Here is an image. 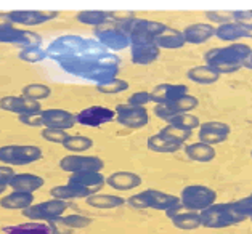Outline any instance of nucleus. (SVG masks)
<instances>
[{"mask_svg": "<svg viewBox=\"0 0 252 234\" xmlns=\"http://www.w3.org/2000/svg\"><path fill=\"white\" fill-rule=\"evenodd\" d=\"M96 90L100 91V93H104V95H118V93H122V91L128 90V82L122 81V79H119V77H116L106 84L96 85Z\"/></svg>", "mask_w": 252, "mask_h": 234, "instance_id": "obj_41", "label": "nucleus"}, {"mask_svg": "<svg viewBox=\"0 0 252 234\" xmlns=\"http://www.w3.org/2000/svg\"><path fill=\"white\" fill-rule=\"evenodd\" d=\"M167 124L170 125H175V127H180V128H185V130L193 132L194 128H199L201 122L196 116L193 114H177L174 117H170L167 120Z\"/></svg>", "mask_w": 252, "mask_h": 234, "instance_id": "obj_39", "label": "nucleus"}, {"mask_svg": "<svg viewBox=\"0 0 252 234\" xmlns=\"http://www.w3.org/2000/svg\"><path fill=\"white\" fill-rule=\"evenodd\" d=\"M87 205L94 207V208H118L121 205L127 204V201L121 196H114V194H104V193H96L89 196L87 199Z\"/></svg>", "mask_w": 252, "mask_h": 234, "instance_id": "obj_28", "label": "nucleus"}, {"mask_svg": "<svg viewBox=\"0 0 252 234\" xmlns=\"http://www.w3.org/2000/svg\"><path fill=\"white\" fill-rule=\"evenodd\" d=\"M42 149L34 145H5L0 146V162L8 167L34 164L42 159Z\"/></svg>", "mask_w": 252, "mask_h": 234, "instance_id": "obj_6", "label": "nucleus"}, {"mask_svg": "<svg viewBox=\"0 0 252 234\" xmlns=\"http://www.w3.org/2000/svg\"><path fill=\"white\" fill-rule=\"evenodd\" d=\"M104 162L96 156H85V154H69L60 161V169L67 174L77 172H101Z\"/></svg>", "mask_w": 252, "mask_h": 234, "instance_id": "obj_11", "label": "nucleus"}, {"mask_svg": "<svg viewBox=\"0 0 252 234\" xmlns=\"http://www.w3.org/2000/svg\"><path fill=\"white\" fill-rule=\"evenodd\" d=\"M47 58L64 72L96 85L106 84L118 77L121 58L108 52L100 42L84 35L66 34L57 37L47 47Z\"/></svg>", "mask_w": 252, "mask_h": 234, "instance_id": "obj_1", "label": "nucleus"}, {"mask_svg": "<svg viewBox=\"0 0 252 234\" xmlns=\"http://www.w3.org/2000/svg\"><path fill=\"white\" fill-rule=\"evenodd\" d=\"M76 120L84 127H101L116 120V113L104 106H90L76 114Z\"/></svg>", "mask_w": 252, "mask_h": 234, "instance_id": "obj_14", "label": "nucleus"}, {"mask_svg": "<svg viewBox=\"0 0 252 234\" xmlns=\"http://www.w3.org/2000/svg\"><path fill=\"white\" fill-rule=\"evenodd\" d=\"M11 24L21 26H40L58 16V11H44V10H13L7 13Z\"/></svg>", "mask_w": 252, "mask_h": 234, "instance_id": "obj_13", "label": "nucleus"}, {"mask_svg": "<svg viewBox=\"0 0 252 234\" xmlns=\"http://www.w3.org/2000/svg\"><path fill=\"white\" fill-rule=\"evenodd\" d=\"M18 120L21 124L28 125V127H44L42 124V119H40V114H28V116H18Z\"/></svg>", "mask_w": 252, "mask_h": 234, "instance_id": "obj_50", "label": "nucleus"}, {"mask_svg": "<svg viewBox=\"0 0 252 234\" xmlns=\"http://www.w3.org/2000/svg\"><path fill=\"white\" fill-rule=\"evenodd\" d=\"M243 67H248V69H252V55L251 57L246 59V63H244V66Z\"/></svg>", "mask_w": 252, "mask_h": 234, "instance_id": "obj_51", "label": "nucleus"}, {"mask_svg": "<svg viewBox=\"0 0 252 234\" xmlns=\"http://www.w3.org/2000/svg\"><path fill=\"white\" fill-rule=\"evenodd\" d=\"M251 157H252V151H251Z\"/></svg>", "mask_w": 252, "mask_h": 234, "instance_id": "obj_52", "label": "nucleus"}, {"mask_svg": "<svg viewBox=\"0 0 252 234\" xmlns=\"http://www.w3.org/2000/svg\"><path fill=\"white\" fill-rule=\"evenodd\" d=\"M76 20L81 24H87V26L100 28L104 26L109 21V11L101 10H82L76 15Z\"/></svg>", "mask_w": 252, "mask_h": 234, "instance_id": "obj_32", "label": "nucleus"}, {"mask_svg": "<svg viewBox=\"0 0 252 234\" xmlns=\"http://www.w3.org/2000/svg\"><path fill=\"white\" fill-rule=\"evenodd\" d=\"M235 212L241 217L243 220L246 218H252V196H248V198H243L236 202H231Z\"/></svg>", "mask_w": 252, "mask_h": 234, "instance_id": "obj_43", "label": "nucleus"}, {"mask_svg": "<svg viewBox=\"0 0 252 234\" xmlns=\"http://www.w3.org/2000/svg\"><path fill=\"white\" fill-rule=\"evenodd\" d=\"M61 146L72 154H81L94 147V140L89 137H81V135H71Z\"/></svg>", "mask_w": 252, "mask_h": 234, "instance_id": "obj_33", "label": "nucleus"}, {"mask_svg": "<svg viewBox=\"0 0 252 234\" xmlns=\"http://www.w3.org/2000/svg\"><path fill=\"white\" fill-rule=\"evenodd\" d=\"M69 208V204L66 201L60 199H50L39 202V204H32L28 208H24L23 217H26L31 221H52L60 218L61 215H64V212Z\"/></svg>", "mask_w": 252, "mask_h": 234, "instance_id": "obj_8", "label": "nucleus"}, {"mask_svg": "<svg viewBox=\"0 0 252 234\" xmlns=\"http://www.w3.org/2000/svg\"><path fill=\"white\" fill-rule=\"evenodd\" d=\"M199 141L201 143H206V145H220L223 143V141L228 140V137H225V135H217V133H211V132H201L199 130Z\"/></svg>", "mask_w": 252, "mask_h": 234, "instance_id": "obj_47", "label": "nucleus"}, {"mask_svg": "<svg viewBox=\"0 0 252 234\" xmlns=\"http://www.w3.org/2000/svg\"><path fill=\"white\" fill-rule=\"evenodd\" d=\"M13 176H15V170H11V167H8V165H0V194L8 186V183Z\"/></svg>", "mask_w": 252, "mask_h": 234, "instance_id": "obj_49", "label": "nucleus"}, {"mask_svg": "<svg viewBox=\"0 0 252 234\" xmlns=\"http://www.w3.org/2000/svg\"><path fill=\"white\" fill-rule=\"evenodd\" d=\"M151 101V96H150V91H145V90H140V91H135V93L128 98V103L130 106H140V108H145V104H148Z\"/></svg>", "mask_w": 252, "mask_h": 234, "instance_id": "obj_48", "label": "nucleus"}, {"mask_svg": "<svg viewBox=\"0 0 252 234\" xmlns=\"http://www.w3.org/2000/svg\"><path fill=\"white\" fill-rule=\"evenodd\" d=\"M40 42L42 37L32 32V30L16 29L15 26L0 29V44H13L24 48L29 45H40Z\"/></svg>", "mask_w": 252, "mask_h": 234, "instance_id": "obj_16", "label": "nucleus"}, {"mask_svg": "<svg viewBox=\"0 0 252 234\" xmlns=\"http://www.w3.org/2000/svg\"><path fill=\"white\" fill-rule=\"evenodd\" d=\"M127 204L133 208H156V210L167 212L170 208L182 205V202L178 196L162 193L158 189H146L128 198Z\"/></svg>", "mask_w": 252, "mask_h": 234, "instance_id": "obj_4", "label": "nucleus"}, {"mask_svg": "<svg viewBox=\"0 0 252 234\" xmlns=\"http://www.w3.org/2000/svg\"><path fill=\"white\" fill-rule=\"evenodd\" d=\"M0 109L7 111V113H13L18 116H28V114H40L42 106L40 103L32 101L29 98L20 96H3L0 98Z\"/></svg>", "mask_w": 252, "mask_h": 234, "instance_id": "obj_15", "label": "nucleus"}, {"mask_svg": "<svg viewBox=\"0 0 252 234\" xmlns=\"http://www.w3.org/2000/svg\"><path fill=\"white\" fill-rule=\"evenodd\" d=\"M188 95V87L182 84H161L158 87L153 88V91H150L151 101L156 104H172L174 101H177L178 98Z\"/></svg>", "mask_w": 252, "mask_h": 234, "instance_id": "obj_18", "label": "nucleus"}, {"mask_svg": "<svg viewBox=\"0 0 252 234\" xmlns=\"http://www.w3.org/2000/svg\"><path fill=\"white\" fill-rule=\"evenodd\" d=\"M114 113H116V122L127 128H132V130L143 128L150 120L146 108H140V106L118 104L114 109Z\"/></svg>", "mask_w": 252, "mask_h": 234, "instance_id": "obj_12", "label": "nucleus"}, {"mask_svg": "<svg viewBox=\"0 0 252 234\" xmlns=\"http://www.w3.org/2000/svg\"><path fill=\"white\" fill-rule=\"evenodd\" d=\"M67 183L72 184L82 194V198L87 199L89 196L100 193L106 184V178L101 172H77V174H71Z\"/></svg>", "mask_w": 252, "mask_h": 234, "instance_id": "obj_10", "label": "nucleus"}, {"mask_svg": "<svg viewBox=\"0 0 252 234\" xmlns=\"http://www.w3.org/2000/svg\"><path fill=\"white\" fill-rule=\"evenodd\" d=\"M34 196L29 193H20V191H11L10 194L3 196L0 199V207L5 210H24L29 205H32Z\"/></svg>", "mask_w": 252, "mask_h": 234, "instance_id": "obj_25", "label": "nucleus"}, {"mask_svg": "<svg viewBox=\"0 0 252 234\" xmlns=\"http://www.w3.org/2000/svg\"><path fill=\"white\" fill-rule=\"evenodd\" d=\"M199 106V100L193 95H185L182 98H178L177 101H174L172 104H167V108L174 113V116L177 114H189L193 109H196Z\"/></svg>", "mask_w": 252, "mask_h": 234, "instance_id": "obj_34", "label": "nucleus"}, {"mask_svg": "<svg viewBox=\"0 0 252 234\" xmlns=\"http://www.w3.org/2000/svg\"><path fill=\"white\" fill-rule=\"evenodd\" d=\"M215 37L223 42L236 44L238 40L248 39V37L252 39V32H249L248 29H244L241 24L231 21V23H226V24H222V26L215 28Z\"/></svg>", "mask_w": 252, "mask_h": 234, "instance_id": "obj_22", "label": "nucleus"}, {"mask_svg": "<svg viewBox=\"0 0 252 234\" xmlns=\"http://www.w3.org/2000/svg\"><path fill=\"white\" fill-rule=\"evenodd\" d=\"M148 145V149L150 151H155V152H161V154H174L177 151L182 149V143H177V141H172L169 138L162 137L161 133H156V135H151L146 141Z\"/></svg>", "mask_w": 252, "mask_h": 234, "instance_id": "obj_30", "label": "nucleus"}, {"mask_svg": "<svg viewBox=\"0 0 252 234\" xmlns=\"http://www.w3.org/2000/svg\"><path fill=\"white\" fill-rule=\"evenodd\" d=\"M3 231L7 234H52L50 226L44 221H26V223L5 226Z\"/></svg>", "mask_w": 252, "mask_h": 234, "instance_id": "obj_29", "label": "nucleus"}, {"mask_svg": "<svg viewBox=\"0 0 252 234\" xmlns=\"http://www.w3.org/2000/svg\"><path fill=\"white\" fill-rule=\"evenodd\" d=\"M155 44L159 47V50H177V48H182L187 42L182 30L167 28L161 35L156 37Z\"/></svg>", "mask_w": 252, "mask_h": 234, "instance_id": "obj_26", "label": "nucleus"}, {"mask_svg": "<svg viewBox=\"0 0 252 234\" xmlns=\"http://www.w3.org/2000/svg\"><path fill=\"white\" fill-rule=\"evenodd\" d=\"M233 21L241 24L244 29L252 32V11L251 10H236L233 11Z\"/></svg>", "mask_w": 252, "mask_h": 234, "instance_id": "obj_45", "label": "nucleus"}, {"mask_svg": "<svg viewBox=\"0 0 252 234\" xmlns=\"http://www.w3.org/2000/svg\"><path fill=\"white\" fill-rule=\"evenodd\" d=\"M159 133L162 135V137L169 138L172 141H177V143H185V141L189 140V137H191V132L189 130H185V128H180V127H175V125H170L167 124L164 128H161L159 130Z\"/></svg>", "mask_w": 252, "mask_h": 234, "instance_id": "obj_40", "label": "nucleus"}, {"mask_svg": "<svg viewBox=\"0 0 252 234\" xmlns=\"http://www.w3.org/2000/svg\"><path fill=\"white\" fill-rule=\"evenodd\" d=\"M50 196H52V199H60V201H66V202L72 201V199H82V194L69 183L52 188Z\"/></svg>", "mask_w": 252, "mask_h": 234, "instance_id": "obj_37", "label": "nucleus"}, {"mask_svg": "<svg viewBox=\"0 0 252 234\" xmlns=\"http://www.w3.org/2000/svg\"><path fill=\"white\" fill-rule=\"evenodd\" d=\"M182 32H183V37H185L187 44L201 45L215 35V28L212 24H207V23H194L187 26Z\"/></svg>", "mask_w": 252, "mask_h": 234, "instance_id": "obj_19", "label": "nucleus"}, {"mask_svg": "<svg viewBox=\"0 0 252 234\" xmlns=\"http://www.w3.org/2000/svg\"><path fill=\"white\" fill-rule=\"evenodd\" d=\"M188 79L198 85H212L220 79V74L214 71L211 66H194L187 72Z\"/></svg>", "mask_w": 252, "mask_h": 234, "instance_id": "obj_27", "label": "nucleus"}, {"mask_svg": "<svg viewBox=\"0 0 252 234\" xmlns=\"http://www.w3.org/2000/svg\"><path fill=\"white\" fill-rule=\"evenodd\" d=\"M252 55V48L243 42L230 44L226 47L212 48L204 53V61L214 71L222 74H233L244 66L246 59Z\"/></svg>", "mask_w": 252, "mask_h": 234, "instance_id": "obj_2", "label": "nucleus"}, {"mask_svg": "<svg viewBox=\"0 0 252 234\" xmlns=\"http://www.w3.org/2000/svg\"><path fill=\"white\" fill-rule=\"evenodd\" d=\"M106 184L116 191H132L141 184V176L133 172H114L106 178Z\"/></svg>", "mask_w": 252, "mask_h": 234, "instance_id": "obj_21", "label": "nucleus"}, {"mask_svg": "<svg viewBox=\"0 0 252 234\" xmlns=\"http://www.w3.org/2000/svg\"><path fill=\"white\" fill-rule=\"evenodd\" d=\"M40 119L44 128H58V130H69L76 124V114L64 109H42Z\"/></svg>", "mask_w": 252, "mask_h": 234, "instance_id": "obj_17", "label": "nucleus"}, {"mask_svg": "<svg viewBox=\"0 0 252 234\" xmlns=\"http://www.w3.org/2000/svg\"><path fill=\"white\" fill-rule=\"evenodd\" d=\"M40 137L44 138L48 143H57V145H63L64 141L71 137L69 132L66 130H58V128H44L40 132Z\"/></svg>", "mask_w": 252, "mask_h": 234, "instance_id": "obj_42", "label": "nucleus"}, {"mask_svg": "<svg viewBox=\"0 0 252 234\" xmlns=\"http://www.w3.org/2000/svg\"><path fill=\"white\" fill-rule=\"evenodd\" d=\"M201 132H211V133H217V135H225V137H230L231 133V127L225 122H204V124L199 125Z\"/></svg>", "mask_w": 252, "mask_h": 234, "instance_id": "obj_44", "label": "nucleus"}, {"mask_svg": "<svg viewBox=\"0 0 252 234\" xmlns=\"http://www.w3.org/2000/svg\"><path fill=\"white\" fill-rule=\"evenodd\" d=\"M170 220H172V225L183 231H191V230H196V228L201 226L199 212L182 210L180 213H177L175 217H172Z\"/></svg>", "mask_w": 252, "mask_h": 234, "instance_id": "obj_31", "label": "nucleus"}, {"mask_svg": "<svg viewBox=\"0 0 252 234\" xmlns=\"http://www.w3.org/2000/svg\"><path fill=\"white\" fill-rule=\"evenodd\" d=\"M201 217V226L211 228V230H222L243 221V218L235 212L231 204L220 202V204H212L211 207L204 208L199 212Z\"/></svg>", "mask_w": 252, "mask_h": 234, "instance_id": "obj_5", "label": "nucleus"}, {"mask_svg": "<svg viewBox=\"0 0 252 234\" xmlns=\"http://www.w3.org/2000/svg\"><path fill=\"white\" fill-rule=\"evenodd\" d=\"M21 95L24 98H29L32 101H40V100H47L52 95V88L48 85L44 84H29L26 87H23Z\"/></svg>", "mask_w": 252, "mask_h": 234, "instance_id": "obj_36", "label": "nucleus"}, {"mask_svg": "<svg viewBox=\"0 0 252 234\" xmlns=\"http://www.w3.org/2000/svg\"><path fill=\"white\" fill-rule=\"evenodd\" d=\"M251 196H252V194H251Z\"/></svg>", "mask_w": 252, "mask_h": 234, "instance_id": "obj_53", "label": "nucleus"}, {"mask_svg": "<svg viewBox=\"0 0 252 234\" xmlns=\"http://www.w3.org/2000/svg\"><path fill=\"white\" fill-rule=\"evenodd\" d=\"M180 202L185 210L189 212H202L204 208L211 207L217 201V193L204 184H189L183 188L180 193Z\"/></svg>", "mask_w": 252, "mask_h": 234, "instance_id": "obj_7", "label": "nucleus"}, {"mask_svg": "<svg viewBox=\"0 0 252 234\" xmlns=\"http://www.w3.org/2000/svg\"><path fill=\"white\" fill-rule=\"evenodd\" d=\"M58 225L61 226H64L66 230H82V228H87L92 225V218L89 217H84V215H76V213H72V215H61L60 218L55 220Z\"/></svg>", "mask_w": 252, "mask_h": 234, "instance_id": "obj_35", "label": "nucleus"}, {"mask_svg": "<svg viewBox=\"0 0 252 234\" xmlns=\"http://www.w3.org/2000/svg\"><path fill=\"white\" fill-rule=\"evenodd\" d=\"M185 154H187V157L189 159V161L206 164V162L214 161V157L217 156V151H215L214 146L198 141V143L187 145L185 146Z\"/></svg>", "mask_w": 252, "mask_h": 234, "instance_id": "obj_24", "label": "nucleus"}, {"mask_svg": "<svg viewBox=\"0 0 252 234\" xmlns=\"http://www.w3.org/2000/svg\"><path fill=\"white\" fill-rule=\"evenodd\" d=\"M206 16L209 21L217 23L219 26L233 21V11H206Z\"/></svg>", "mask_w": 252, "mask_h": 234, "instance_id": "obj_46", "label": "nucleus"}, {"mask_svg": "<svg viewBox=\"0 0 252 234\" xmlns=\"http://www.w3.org/2000/svg\"><path fill=\"white\" fill-rule=\"evenodd\" d=\"M18 58L21 61H26V63H40L47 58V52L40 45H29L21 48Z\"/></svg>", "mask_w": 252, "mask_h": 234, "instance_id": "obj_38", "label": "nucleus"}, {"mask_svg": "<svg viewBox=\"0 0 252 234\" xmlns=\"http://www.w3.org/2000/svg\"><path fill=\"white\" fill-rule=\"evenodd\" d=\"M161 50L156 44H143V45H130V58L133 64L145 66L151 64L159 58Z\"/></svg>", "mask_w": 252, "mask_h": 234, "instance_id": "obj_23", "label": "nucleus"}, {"mask_svg": "<svg viewBox=\"0 0 252 234\" xmlns=\"http://www.w3.org/2000/svg\"><path fill=\"white\" fill-rule=\"evenodd\" d=\"M44 178L34 174H15V176L11 178L8 186L11 191H20V193H29L34 194L35 191L44 186Z\"/></svg>", "mask_w": 252, "mask_h": 234, "instance_id": "obj_20", "label": "nucleus"}, {"mask_svg": "<svg viewBox=\"0 0 252 234\" xmlns=\"http://www.w3.org/2000/svg\"><path fill=\"white\" fill-rule=\"evenodd\" d=\"M167 26L158 21L150 20H138L135 18L130 24V45H143V44H155L156 37L161 35Z\"/></svg>", "mask_w": 252, "mask_h": 234, "instance_id": "obj_9", "label": "nucleus"}, {"mask_svg": "<svg viewBox=\"0 0 252 234\" xmlns=\"http://www.w3.org/2000/svg\"><path fill=\"white\" fill-rule=\"evenodd\" d=\"M135 18L127 21H111L109 20L104 26L95 28L94 35L95 40L106 48L108 52H121L130 48V24Z\"/></svg>", "mask_w": 252, "mask_h": 234, "instance_id": "obj_3", "label": "nucleus"}]
</instances>
